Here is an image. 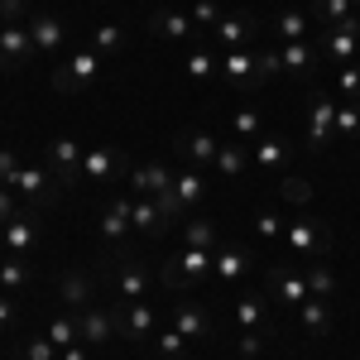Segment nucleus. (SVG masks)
I'll use <instances>...</instances> for the list:
<instances>
[{
  "label": "nucleus",
  "instance_id": "1",
  "mask_svg": "<svg viewBox=\"0 0 360 360\" xmlns=\"http://www.w3.org/2000/svg\"><path fill=\"white\" fill-rule=\"evenodd\" d=\"M5 188H10L15 197H25V212H34V217L63 197V183L53 178V168H49V164H20V168H15V178H10Z\"/></svg>",
  "mask_w": 360,
  "mask_h": 360
},
{
  "label": "nucleus",
  "instance_id": "2",
  "mask_svg": "<svg viewBox=\"0 0 360 360\" xmlns=\"http://www.w3.org/2000/svg\"><path fill=\"white\" fill-rule=\"evenodd\" d=\"M207 274H212V250H197V245H183L164 269H159L164 288H173V293H193Z\"/></svg>",
  "mask_w": 360,
  "mask_h": 360
},
{
  "label": "nucleus",
  "instance_id": "3",
  "mask_svg": "<svg viewBox=\"0 0 360 360\" xmlns=\"http://www.w3.org/2000/svg\"><path fill=\"white\" fill-rule=\"evenodd\" d=\"M336 106L341 101H336L332 91H312V101H307V130H303L312 154H322L327 144H336Z\"/></svg>",
  "mask_w": 360,
  "mask_h": 360
},
{
  "label": "nucleus",
  "instance_id": "4",
  "mask_svg": "<svg viewBox=\"0 0 360 360\" xmlns=\"http://www.w3.org/2000/svg\"><path fill=\"white\" fill-rule=\"evenodd\" d=\"M101 77V53L86 44V49H77V53L68 58V63H53V91H82V86H91Z\"/></svg>",
  "mask_w": 360,
  "mask_h": 360
},
{
  "label": "nucleus",
  "instance_id": "5",
  "mask_svg": "<svg viewBox=\"0 0 360 360\" xmlns=\"http://www.w3.org/2000/svg\"><path fill=\"white\" fill-rule=\"evenodd\" d=\"M34 58H39V49L29 39V25H0V77L34 68Z\"/></svg>",
  "mask_w": 360,
  "mask_h": 360
},
{
  "label": "nucleus",
  "instance_id": "6",
  "mask_svg": "<svg viewBox=\"0 0 360 360\" xmlns=\"http://www.w3.org/2000/svg\"><path fill=\"white\" fill-rule=\"evenodd\" d=\"M283 245L298 259H322L332 250V226L327 221H288L283 226Z\"/></svg>",
  "mask_w": 360,
  "mask_h": 360
},
{
  "label": "nucleus",
  "instance_id": "7",
  "mask_svg": "<svg viewBox=\"0 0 360 360\" xmlns=\"http://www.w3.org/2000/svg\"><path fill=\"white\" fill-rule=\"evenodd\" d=\"M317 49H322V63H332V68L356 63V53H360V15H351L346 25H336V29H322Z\"/></svg>",
  "mask_w": 360,
  "mask_h": 360
},
{
  "label": "nucleus",
  "instance_id": "8",
  "mask_svg": "<svg viewBox=\"0 0 360 360\" xmlns=\"http://www.w3.org/2000/svg\"><path fill=\"white\" fill-rule=\"evenodd\" d=\"M82 154H86V149L72 135H58L53 144L44 149V159H49V168H53V178L63 183V193L82 183Z\"/></svg>",
  "mask_w": 360,
  "mask_h": 360
},
{
  "label": "nucleus",
  "instance_id": "9",
  "mask_svg": "<svg viewBox=\"0 0 360 360\" xmlns=\"http://www.w3.org/2000/svg\"><path fill=\"white\" fill-rule=\"evenodd\" d=\"M111 269H115V288H120V303H144L149 298V269H144V259L135 255H111Z\"/></svg>",
  "mask_w": 360,
  "mask_h": 360
},
{
  "label": "nucleus",
  "instance_id": "10",
  "mask_svg": "<svg viewBox=\"0 0 360 360\" xmlns=\"http://www.w3.org/2000/svg\"><path fill=\"white\" fill-rule=\"evenodd\" d=\"M115 332L125 336V341H135V346H144V341H154V332H159V317H154L149 303H120L115 307Z\"/></svg>",
  "mask_w": 360,
  "mask_h": 360
},
{
  "label": "nucleus",
  "instance_id": "11",
  "mask_svg": "<svg viewBox=\"0 0 360 360\" xmlns=\"http://www.w3.org/2000/svg\"><path fill=\"white\" fill-rule=\"evenodd\" d=\"M96 231H101V240H106V250L111 255H120L125 250V240H130V197H115L111 207L101 212V221H96Z\"/></svg>",
  "mask_w": 360,
  "mask_h": 360
},
{
  "label": "nucleus",
  "instance_id": "12",
  "mask_svg": "<svg viewBox=\"0 0 360 360\" xmlns=\"http://www.w3.org/2000/svg\"><path fill=\"white\" fill-rule=\"evenodd\" d=\"M221 77L231 86H240V91H255L259 82V53H245V49H231V53H221Z\"/></svg>",
  "mask_w": 360,
  "mask_h": 360
},
{
  "label": "nucleus",
  "instance_id": "13",
  "mask_svg": "<svg viewBox=\"0 0 360 360\" xmlns=\"http://www.w3.org/2000/svg\"><path fill=\"white\" fill-rule=\"evenodd\" d=\"M255 29H259V20H255V15H221V20H217V29H212L207 39H212L217 49H226V53H231V49H245L250 39H255Z\"/></svg>",
  "mask_w": 360,
  "mask_h": 360
},
{
  "label": "nucleus",
  "instance_id": "14",
  "mask_svg": "<svg viewBox=\"0 0 360 360\" xmlns=\"http://www.w3.org/2000/svg\"><path fill=\"white\" fill-rule=\"evenodd\" d=\"M120 168H125V159H120V149H111V144H91L82 154L86 183H111V178H120Z\"/></svg>",
  "mask_w": 360,
  "mask_h": 360
},
{
  "label": "nucleus",
  "instance_id": "15",
  "mask_svg": "<svg viewBox=\"0 0 360 360\" xmlns=\"http://www.w3.org/2000/svg\"><path fill=\"white\" fill-rule=\"evenodd\" d=\"M288 154H293V149H288V144H283L278 135H259L255 144H250V164L259 168L264 178L283 173V168H288Z\"/></svg>",
  "mask_w": 360,
  "mask_h": 360
},
{
  "label": "nucleus",
  "instance_id": "16",
  "mask_svg": "<svg viewBox=\"0 0 360 360\" xmlns=\"http://www.w3.org/2000/svg\"><path fill=\"white\" fill-rule=\"evenodd\" d=\"M173 327L188 336V341H207L212 336V312L202 303H193V298H178V307H173Z\"/></svg>",
  "mask_w": 360,
  "mask_h": 360
},
{
  "label": "nucleus",
  "instance_id": "17",
  "mask_svg": "<svg viewBox=\"0 0 360 360\" xmlns=\"http://www.w3.org/2000/svg\"><path fill=\"white\" fill-rule=\"evenodd\" d=\"M5 250L20 255V259H29V255L39 250V217H34V212H20L15 221L5 226Z\"/></svg>",
  "mask_w": 360,
  "mask_h": 360
},
{
  "label": "nucleus",
  "instance_id": "18",
  "mask_svg": "<svg viewBox=\"0 0 360 360\" xmlns=\"http://www.w3.org/2000/svg\"><path fill=\"white\" fill-rule=\"evenodd\" d=\"M173 144H178V154H183V159H188L193 168L217 164V149H221V139L207 135V130H183V135L173 139Z\"/></svg>",
  "mask_w": 360,
  "mask_h": 360
},
{
  "label": "nucleus",
  "instance_id": "19",
  "mask_svg": "<svg viewBox=\"0 0 360 360\" xmlns=\"http://www.w3.org/2000/svg\"><path fill=\"white\" fill-rule=\"evenodd\" d=\"M29 39H34L39 58H53L58 49L68 44V29H63L58 15H34V20H29Z\"/></svg>",
  "mask_w": 360,
  "mask_h": 360
},
{
  "label": "nucleus",
  "instance_id": "20",
  "mask_svg": "<svg viewBox=\"0 0 360 360\" xmlns=\"http://www.w3.org/2000/svg\"><path fill=\"white\" fill-rule=\"evenodd\" d=\"M278 58H283V72H293V77H312V72L322 68V49H317L312 39H303V44H283Z\"/></svg>",
  "mask_w": 360,
  "mask_h": 360
},
{
  "label": "nucleus",
  "instance_id": "21",
  "mask_svg": "<svg viewBox=\"0 0 360 360\" xmlns=\"http://www.w3.org/2000/svg\"><path fill=\"white\" fill-rule=\"evenodd\" d=\"M125 183H130V193H139V197H159V193L173 188V173H168L164 164H139V168L125 173Z\"/></svg>",
  "mask_w": 360,
  "mask_h": 360
},
{
  "label": "nucleus",
  "instance_id": "22",
  "mask_svg": "<svg viewBox=\"0 0 360 360\" xmlns=\"http://www.w3.org/2000/svg\"><path fill=\"white\" fill-rule=\"evenodd\" d=\"M77 327H82V341L86 346H106L115 332V312H106V307H82L77 312Z\"/></svg>",
  "mask_w": 360,
  "mask_h": 360
},
{
  "label": "nucleus",
  "instance_id": "23",
  "mask_svg": "<svg viewBox=\"0 0 360 360\" xmlns=\"http://www.w3.org/2000/svg\"><path fill=\"white\" fill-rule=\"evenodd\" d=\"M130 226H135L139 236H149V240L168 236V221H164V212H159V202H154V197H139V202H130Z\"/></svg>",
  "mask_w": 360,
  "mask_h": 360
},
{
  "label": "nucleus",
  "instance_id": "24",
  "mask_svg": "<svg viewBox=\"0 0 360 360\" xmlns=\"http://www.w3.org/2000/svg\"><path fill=\"white\" fill-rule=\"evenodd\" d=\"M149 34H154V39H168V44H178V39H193L197 25L188 20V15H178V10H154V15H149Z\"/></svg>",
  "mask_w": 360,
  "mask_h": 360
},
{
  "label": "nucleus",
  "instance_id": "25",
  "mask_svg": "<svg viewBox=\"0 0 360 360\" xmlns=\"http://www.w3.org/2000/svg\"><path fill=\"white\" fill-rule=\"evenodd\" d=\"M269 288H274L288 307H303L307 298H312V293H307V278L293 274V269H283V264H274V269H269Z\"/></svg>",
  "mask_w": 360,
  "mask_h": 360
},
{
  "label": "nucleus",
  "instance_id": "26",
  "mask_svg": "<svg viewBox=\"0 0 360 360\" xmlns=\"http://www.w3.org/2000/svg\"><path fill=\"white\" fill-rule=\"evenodd\" d=\"M173 197H178L188 212H193L197 202H207V173H202V168H193V164L183 168V173H173Z\"/></svg>",
  "mask_w": 360,
  "mask_h": 360
},
{
  "label": "nucleus",
  "instance_id": "27",
  "mask_svg": "<svg viewBox=\"0 0 360 360\" xmlns=\"http://www.w3.org/2000/svg\"><path fill=\"white\" fill-rule=\"evenodd\" d=\"M307 15H312L317 29H336V25H346V20L356 15V5H351V0H307Z\"/></svg>",
  "mask_w": 360,
  "mask_h": 360
},
{
  "label": "nucleus",
  "instance_id": "28",
  "mask_svg": "<svg viewBox=\"0 0 360 360\" xmlns=\"http://www.w3.org/2000/svg\"><path fill=\"white\" fill-rule=\"evenodd\" d=\"M245 269H250V250H240V245H226L212 255V274L221 278V283H236Z\"/></svg>",
  "mask_w": 360,
  "mask_h": 360
},
{
  "label": "nucleus",
  "instance_id": "29",
  "mask_svg": "<svg viewBox=\"0 0 360 360\" xmlns=\"http://www.w3.org/2000/svg\"><path fill=\"white\" fill-rule=\"evenodd\" d=\"M236 322H240V332H269V307L259 293H245V298H236Z\"/></svg>",
  "mask_w": 360,
  "mask_h": 360
},
{
  "label": "nucleus",
  "instance_id": "30",
  "mask_svg": "<svg viewBox=\"0 0 360 360\" xmlns=\"http://www.w3.org/2000/svg\"><path fill=\"white\" fill-rule=\"evenodd\" d=\"M49 341H53L58 351H68V346H77V341H82V327H77V312H72V307H68V312H58L53 322H49Z\"/></svg>",
  "mask_w": 360,
  "mask_h": 360
},
{
  "label": "nucleus",
  "instance_id": "31",
  "mask_svg": "<svg viewBox=\"0 0 360 360\" xmlns=\"http://www.w3.org/2000/svg\"><path fill=\"white\" fill-rule=\"evenodd\" d=\"M298 312H303V332L307 336H327L332 332V307H327V298H307Z\"/></svg>",
  "mask_w": 360,
  "mask_h": 360
},
{
  "label": "nucleus",
  "instance_id": "32",
  "mask_svg": "<svg viewBox=\"0 0 360 360\" xmlns=\"http://www.w3.org/2000/svg\"><path fill=\"white\" fill-rule=\"evenodd\" d=\"M274 29H278L283 44H303L307 34H312V15H307V10H288V15L274 20Z\"/></svg>",
  "mask_w": 360,
  "mask_h": 360
},
{
  "label": "nucleus",
  "instance_id": "33",
  "mask_svg": "<svg viewBox=\"0 0 360 360\" xmlns=\"http://www.w3.org/2000/svg\"><path fill=\"white\" fill-rule=\"evenodd\" d=\"M245 164H250V144H240V139L217 149V173H221V178H240Z\"/></svg>",
  "mask_w": 360,
  "mask_h": 360
},
{
  "label": "nucleus",
  "instance_id": "34",
  "mask_svg": "<svg viewBox=\"0 0 360 360\" xmlns=\"http://www.w3.org/2000/svg\"><path fill=\"white\" fill-rule=\"evenodd\" d=\"M303 278H307V293H312V298H332L336 293V278L322 259H303Z\"/></svg>",
  "mask_w": 360,
  "mask_h": 360
},
{
  "label": "nucleus",
  "instance_id": "35",
  "mask_svg": "<svg viewBox=\"0 0 360 360\" xmlns=\"http://www.w3.org/2000/svg\"><path fill=\"white\" fill-rule=\"evenodd\" d=\"M183 68H188V77H193V82H212V77L221 72V63H217V53H212L207 44H202V49H193Z\"/></svg>",
  "mask_w": 360,
  "mask_h": 360
},
{
  "label": "nucleus",
  "instance_id": "36",
  "mask_svg": "<svg viewBox=\"0 0 360 360\" xmlns=\"http://www.w3.org/2000/svg\"><path fill=\"white\" fill-rule=\"evenodd\" d=\"M58 293H63V307H72V312H82V307L91 303V278H86V274H68V278H63V288H58Z\"/></svg>",
  "mask_w": 360,
  "mask_h": 360
},
{
  "label": "nucleus",
  "instance_id": "37",
  "mask_svg": "<svg viewBox=\"0 0 360 360\" xmlns=\"http://www.w3.org/2000/svg\"><path fill=\"white\" fill-rule=\"evenodd\" d=\"M91 49H96L101 58H115L120 49H125V29L120 25H96L91 29Z\"/></svg>",
  "mask_w": 360,
  "mask_h": 360
},
{
  "label": "nucleus",
  "instance_id": "38",
  "mask_svg": "<svg viewBox=\"0 0 360 360\" xmlns=\"http://www.w3.org/2000/svg\"><path fill=\"white\" fill-rule=\"evenodd\" d=\"M231 130H236V139H240V144H255V139L264 135V120H259V111H255V106H245V111L231 115Z\"/></svg>",
  "mask_w": 360,
  "mask_h": 360
},
{
  "label": "nucleus",
  "instance_id": "39",
  "mask_svg": "<svg viewBox=\"0 0 360 360\" xmlns=\"http://www.w3.org/2000/svg\"><path fill=\"white\" fill-rule=\"evenodd\" d=\"M25 283H29V259L10 255V259L0 264V293H20Z\"/></svg>",
  "mask_w": 360,
  "mask_h": 360
},
{
  "label": "nucleus",
  "instance_id": "40",
  "mask_svg": "<svg viewBox=\"0 0 360 360\" xmlns=\"http://www.w3.org/2000/svg\"><path fill=\"white\" fill-rule=\"evenodd\" d=\"M188 346H193V341L178 332V327H168V332H154V351H159L164 360H183V356H188Z\"/></svg>",
  "mask_w": 360,
  "mask_h": 360
},
{
  "label": "nucleus",
  "instance_id": "41",
  "mask_svg": "<svg viewBox=\"0 0 360 360\" xmlns=\"http://www.w3.org/2000/svg\"><path fill=\"white\" fill-rule=\"evenodd\" d=\"M183 245H197V250H212V255H217V226L202 221V217L188 221V226H183Z\"/></svg>",
  "mask_w": 360,
  "mask_h": 360
},
{
  "label": "nucleus",
  "instance_id": "42",
  "mask_svg": "<svg viewBox=\"0 0 360 360\" xmlns=\"http://www.w3.org/2000/svg\"><path fill=\"white\" fill-rule=\"evenodd\" d=\"M360 135V101H341L336 106V139H356Z\"/></svg>",
  "mask_w": 360,
  "mask_h": 360
},
{
  "label": "nucleus",
  "instance_id": "43",
  "mask_svg": "<svg viewBox=\"0 0 360 360\" xmlns=\"http://www.w3.org/2000/svg\"><path fill=\"white\" fill-rule=\"evenodd\" d=\"M188 20H193L197 29H207V34H212V29H217V20H221V5H217V0H193Z\"/></svg>",
  "mask_w": 360,
  "mask_h": 360
},
{
  "label": "nucleus",
  "instance_id": "44",
  "mask_svg": "<svg viewBox=\"0 0 360 360\" xmlns=\"http://www.w3.org/2000/svg\"><path fill=\"white\" fill-rule=\"evenodd\" d=\"M20 360H58V346L49 341V336H25V351H20Z\"/></svg>",
  "mask_w": 360,
  "mask_h": 360
},
{
  "label": "nucleus",
  "instance_id": "45",
  "mask_svg": "<svg viewBox=\"0 0 360 360\" xmlns=\"http://www.w3.org/2000/svg\"><path fill=\"white\" fill-rule=\"evenodd\" d=\"M255 236L259 240H283V217L278 212H259L255 217Z\"/></svg>",
  "mask_w": 360,
  "mask_h": 360
},
{
  "label": "nucleus",
  "instance_id": "46",
  "mask_svg": "<svg viewBox=\"0 0 360 360\" xmlns=\"http://www.w3.org/2000/svg\"><path fill=\"white\" fill-rule=\"evenodd\" d=\"M341 72V96L346 101H360V63H346V68H336Z\"/></svg>",
  "mask_w": 360,
  "mask_h": 360
},
{
  "label": "nucleus",
  "instance_id": "47",
  "mask_svg": "<svg viewBox=\"0 0 360 360\" xmlns=\"http://www.w3.org/2000/svg\"><path fill=\"white\" fill-rule=\"evenodd\" d=\"M278 72H283V58H278V49L259 53V82H269V77H278Z\"/></svg>",
  "mask_w": 360,
  "mask_h": 360
},
{
  "label": "nucleus",
  "instance_id": "48",
  "mask_svg": "<svg viewBox=\"0 0 360 360\" xmlns=\"http://www.w3.org/2000/svg\"><path fill=\"white\" fill-rule=\"evenodd\" d=\"M15 322H20V303H15L10 293H0V332H10Z\"/></svg>",
  "mask_w": 360,
  "mask_h": 360
},
{
  "label": "nucleus",
  "instance_id": "49",
  "mask_svg": "<svg viewBox=\"0 0 360 360\" xmlns=\"http://www.w3.org/2000/svg\"><path fill=\"white\" fill-rule=\"evenodd\" d=\"M15 217H20V207H15V193H10V188L0 183V226H10Z\"/></svg>",
  "mask_w": 360,
  "mask_h": 360
},
{
  "label": "nucleus",
  "instance_id": "50",
  "mask_svg": "<svg viewBox=\"0 0 360 360\" xmlns=\"http://www.w3.org/2000/svg\"><path fill=\"white\" fill-rule=\"evenodd\" d=\"M25 164V159H20V154H15V149H0V183H10V178H15V168Z\"/></svg>",
  "mask_w": 360,
  "mask_h": 360
},
{
  "label": "nucleus",
  "instance_id": "51",
  "mask_svg": "<svg viewBox=\"0 0 360 360\" xmlns=\"http://www.w3.org/2000/svg\"><path fill=\"white\" fill-rule=\"evenodd\" d=\"M259 351H264V332H245V336H240V356H245V360H255Z\"/></svg>",
  "mask_w": 360,
  "mask_h": 360
},
{
  "label": "nucleus",
  "instance_id": "52",
  "mask_svg": "<svg viewBox=\"0 0 360 360\" xmlns=\"http://www.w3.org/2000/svg\"><path fill=\"white\" fill-rule=\"evenodd\" d=\"M0 15H5V25H20V15H25V0H0Z\"/></svg>",
  "mask_w": 360,
  "mask_h": 360
},
{
  "label": "nucleus",
  "instance_id": "53",
  "mask_svg": "<svg viewBox=\"0 0 360 360\" xmlns=\"http://www.w3.org/2000/svg\"><path fill=\"white\" fill-rule=\"evenodd\" d=\"M58 360H91V346H86V341H77V346L58 351Z\"/></svg>",
  "mask_w": 360,
  "mask_h": 360
},
{
  "label": "nucleus",
  "instance_id": "54",
  "mask_svg": "<svg viewBox=\"0 0 360 360\" xmlns=\"http://www.w3.org/2000/svg\"><path fill=\"white\" fill-rule=\"evenodd\" d=\"M351 5H360V0H351Z\"/></svg>",
  "mask_w": 360,
  "mask_h": 360
},
{
  "label": "nucleus",
  "instance_id": "55",
  "mask_svg": "<svg viewBox=\"0 0 360 360\" xmlns=\"http://www.w3.org/2000/svg\"><path fill=\"white\" fill-rule=\"evenodd\" d=\"M356 63H360V53H356Z\"/></svg>",
  "mask_w": 360,
  "mask_h": 360
}]
</instances>
